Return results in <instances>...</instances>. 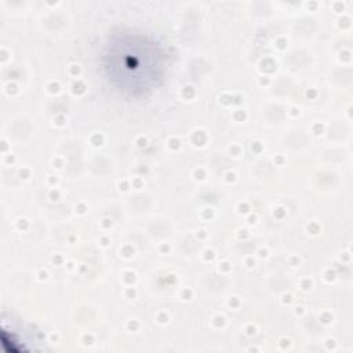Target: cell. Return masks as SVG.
Listing matches in <instances>:
<instances>
[{
	"label": "cell",
	"mask_w": 353,
	"mask_h": 353,
	"mask_svg": "<svg viewBox=\"0 0 353 353\" xmlns=\"http://www.w3.org/2000/svg\"><path fill=\"white\" fill-rule=\"evenodd\" d=\"M108 83L127 98H142L159 88L170 66L167 47L153 34L134 29L112 33L101 50Z\"/></svg>",
	"instance_id": "6da1fadb"
}]
</instances>
